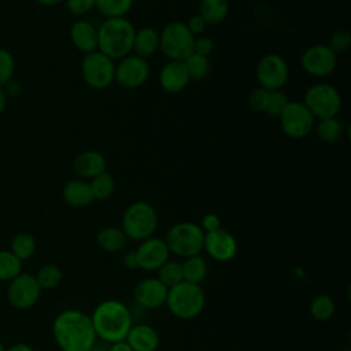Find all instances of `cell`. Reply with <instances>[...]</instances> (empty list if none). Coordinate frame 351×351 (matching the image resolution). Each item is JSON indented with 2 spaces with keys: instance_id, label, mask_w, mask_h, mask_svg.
<instances>
[{
  "instance_id": "1",
  "label": "cell",
  "mask_w": 351,
  "mask_h": 351,
  "mask_svg": "<svg viewBox=\"0 0 351 351\" xmlns=\"http://www.w3.org/2000/svg\"><path fill=\"white\" fill-rule=\"evenodd\" d=\"M52 333L62 351H89L97 339L90 315L74 308L55 317Z\"/></svg>"
},
{
  "instance_id": "2",
  "label": "cell",
  "mask_w": 351,
  "mask_h": 351,
  "mask_svg": "<svg viewBox=\"0 0 351 351\" xmlns=\"http://www.w3.org/2000/svg\"><path fill=\"white\" fill-rule=\"evenodd\" d=\"M90 319L97 339L110 344L125 340L133 325L128 304L117 299L100 302L95 307Z\"/></svg>"
},
{
  "instance_id": "3",
  "label": "cell",
  "mask_w": 351,
  "mask_h": 351,
  "mask_svg": "<svg viewBox=\"0 0 351 351\" xmlns=\"http://www.w3.org/2000/svg\"><path fill=\"white\" fill-rule=\"evenodd\" d=\"M136 29L133 23L122 18H107L97 27V51L110 59H122L133 49Z\"/></svg>"
},
{
  "instance_id": "4",
  "label": "cell",
  "mask_w": 351,
  "mask_h": 351,
  "mask_svg": "<svg viewBox=\"0 0 351 351\" xmlns=\"http://www.w3.org/2000/svg\"><path fill=\"white\" fill-rule=\"evenodd\" d=\"M165 304L174 317L180 319H192L203 311L206 295L200 285L181 281L169 288Z\"/></svg>"
},
{
  "instance_id": "5",
  "label": "cell",
  "mask_w": 351,
  "mask_h": 351,
  "mask_svg": "<svg viewBox=\"0 0 351 351\" xmlns=\"http://www.w3.org/2000/svg\"><path fill=\"white\" fill-rule=\"evenodd\" d=\"M158 228V214L147 202H134L123 213L122 230L128 239L143 241L152 237Z\"/></svg>"
},
{
  "instance_id": "6",
  "label": "cell",
  "mask_w": 351,
  "mask_h": 351,
  "mask_svg": "<svg viewBox=\"0 0 351 351\" xmlns=\"http://www.w3.org/2000/svg\"><path fill=\"white\" fill-rule=\"evenodd\" d=\"M165 241L170 252L188 258L203 251L204 232L202 230L200 225L191 221H182L174 223L167 230Z\"/></svg>"
},
{
  "instance_id": "7",
  "label": "cell",
  "mask_w": 351,
  "mask_h": 351,
  "mask_svg": "<svg viewBox=\"0 0 351 351\" xmlns=\"http://www.w3.org/2000/svg\"><path fill=\"white\" fill-rule=\"evenodd\" d=\"M195 36L189 32L186 25L180 21L167 23L159 33V49L170 60L184 62L193 53Z\"/></svg>"
},
{
  "instance_id": "8",
  "label": "cell",
  "mask_w": 351,
  "mask_h": 351,
  "mask_svg": "<svg viewBox=\"0 0 351 351\" xmlns=\"http://www.w3.org/2000/svg\"><path fill=\"white\" fill-rule=\"evenodd\" d=\"M303 104L315 119L332 118L341 108V96L333 85L318 82L306 90Z\"/></svg>"
},
{
  "instance_id": "9",
  "label": "cell",
  "mask_w": 351,
  "mask_h": 351,
  "mask_svg": "<svg viewBox=\"0 0 351 351\" xmlns=\"http://www.w3.org/2000/svg\"><path fill=\"white\" fill-rule=\"evenodd\" d=\"M81 74L88 86L92 89H106L115 77V63L100 51L89 52L81 63Z\"/></svg>"
},
{
  "instance_id": "10",
  "label": "cell",
  "mask_w": 351,
  "mask_h": 351,
  "mask_svg": "<svg viewBox=\"0 0 351 351\" xmlns=\"http://www.w3.org/2000/svg\"><path fill=\"white\" fill-rule=\"evenodd\" d=\"M278 119L282 132L295 140L307 137L315 125V118L303 101H288Z\"/></svg>"
},
{
  "instance_id": "11",
  "label": "cell",
  "mask_w": 351,
  "mask_h": 351,
  "mask_svg": "<svg viewBox=\"0 0 351 351\" xmlns=\"http://www.w3.org/2000/svg\"><path fill=\"white\" fill-rule=\"evenodd\" d=\"M289 77V67L285 59L278 53L262 56L256 66V80L261 88L267 90L281 89Z\"/></svg>"
},
{
  "instance_id": "12",
  "label": "cell",
  "mask_w": 351,
  "mask_h": 351,
  "mask_svg": "<svg viewBox=\"0 0 351 351\" xmlns=\"http://www.w3.org/2000/svg\"><path fill=\"white\" fill-rule=\"evenodd\" d=\"M41 295V287L38 285L33 274L21 273L10 281L7 288V298L12 307L18 310H27L33 307Z\"/></svg>"
},
{
  "instance_id": "13",
  "label": "cell",
  "mask_w": 351,
  "mask_h": 351,
  "mask_svg": "<svg viewBox=\"0 0 351 351\" xmlns=\"http://www.w3.org/2000/svg\"><path fill=\"white\" fill-rule=\"evenodd\" d=\"M300 64L313 77H328L336 69L337 55L326 44H315L302 53Z\"/></svg>"
},
{
  "instance_id": "14",
  "label": "cell",
  "mask_w": 351,
  "mask_h": 351,
  "mask_svg": "<svg viewBox=\"0 0 351 351\" xmlns=\"http://www.w3.org/2000/svg\"><path fill=\"white\" fill-rule=\"evenodd\" d=\"M149 77V64L144 58L137 55H128L119 59V63L115 66V77L122 88L136 89L145 84Z\"/></svg>"
},
{
  "instance_id": "15",
  "label": "cell",
  "mask_w": 351,
  "mask_h": 351,
  "mask_svg": "<svg viewBox=\"0 0 351 351\" xmlns=\"http://www.w3.org/2000/svg\"><path fill=\"white\" fill-rule=\"evenodd\" d=\"M237 241L234 236L226 229L218 228L217 230L204 233L203 250L210 258L218 262H228L237 254Z\"/></svg>"
},
{
  "instance_id": "16",
  "label": "cell",
  "mask_w": 351,
  "mask_h": 351,
  "mask_svg": "<svg viewBox=\"0 0 351 351\" xmlns=\"http://www.w3.org/2000/svg\"><path fill=\"white\" fill-rule=\"evenodd\" d=\"M136 251L138 269L145 271L158 270L166 261H169L170 251L165 239L160 237H148L143 240Z\"/></svg>"
},
{
  "instance_id": "17",
  "label": "cell",
  "mask_w": 351,
  "mask_h": 351,
  "mask_svg": "<svg viewBox=\"0 0 351 351\" xmlns=\"http://www.w3.org/2000/svg\"><path fill=\"white\" fill-rule=\"evenodd\" d=\"M166 288L156 277H147L138 281L133 289V302L144 307L145 310L159 308L166 303Z\"/></svg>"
},
{
  "instance_id": "18",
  "label": "cell",
  "mask_w": 351,
  "mask_h": 351,
  "mask_svg": "<svg viewBox=\"0 0 351 351\" xmlns=\"http://www.w3.org/2000/svg\"><path fill=\"white\" fill-rule=\"evenodd\" d=\"M191 82L186 67L181 60L167 62L159 73V85L167 93H178Z\"/></svg>"
},
{
  "instance_id": "19",
  "label": "cell",
  "mask_w": 351,
  "mask_h": 351,
  "mask_svg": "<svg viewBox=\"0 0 351 351\" xmlns=\"http://www.w3.org/2000/svg\"><path fill=\"white\" fill-rule=\"evenodd\" d=\"M73 170L81 180H92L103 171H107V162L100 152L89 149L74 158Z\"/></svg>"
},
{
  "instance_id": "20",
  "label": "cell",
  "mask_w": 351,
  "mask_h": 351,
  "mask_svg": "<svg viewBox=\"0 0 351 351\" xmlns=\"http://www.w3.org/2000/svg\"><path fill=\"white\" fill-rule=\"evenodd\" d=\"M125 341L133 351H156L159 346V335L145 322L134 324L129 329Z\"/></svg>"
},
{
  "instance_id": "21",
  "label": "cell",
  "mask_w": 351,
  "mask_h": 351,
  "mask_svg": "<svg viewBox=\"0 0 351 351\" xmlns=\"http://www.w3.org/2000/svg\"><path fill=\"white\" fill-rule=\"evenodd\" d=\"M73 45L85 55L97 49V27L85 19L75 21L70 27Z\"/></svg>"
},
{
  "instance_id": "22",
  "label": "cell",
  "mask_w": 351,
  "mask_h": 351,
  "mask_svg": "<svg viewBox=\"0 0 351 351\" xmlns=\"http://www.w3.org/2000/svg\"><path fill=\"white\" fill-rule=\"evenodd\" d=\"M62 196L69 206L77 208L86 207L92 204L95 200L89 182L81 178H74L66 182V185L62 189Z\"/></svg>"
},
{
  "instance_id": "23",
  "label": "cell",
  "mask_w": 351,
  "mask_h": 351,
  "mask_svg": "<svg viewBox=\"0 0 351 351\" xmlns=\"http://www.w3.org/2000/svg\"><path fill=\"white\" fill-rule=\"evenodd\" d=\"M159 49V33L149 26L141 27L136 30L134 40H133V49L134 55L140 58L152 56Z\"/></svg>"
},
{
  "instance_id": "24",
  "label": "cell",
  "mask_w": 351,
  "mask_h": 351,
  "mask_svg": "<svg viewBox=\"0 0 351 351\" xmlns=\"http://www.w3.org/2000/svg\"><path fill=\"white\" fill-rule=\"evenodd\" d=\"M128 237L123 230L118 226H106L96 234V243L99 248L106 252H118L128 244Z\"/></svg>"
},
{
  "instance_id": "25",
  "label": "cell",
  "mask_w": 351,
  "mask_h": 351,
  "mask_svg": "<svg viewBox=\"0 0 351 351\" xmlns=\"http://www.w3.org/2000/svg\"><path fill=\"white\" fill-rule=\"evenodd\" d=\"M229 10V0H202L199 15L207 25H218L226 19Z\"/></svg>"
},
{
  "instance_id": "26",
  "label": "cell",
  "mask_w": 351,
  "mask_h": 351,
  "mask_svg": "<svg viewBox=\"0 0 351 351\" xmlns=\"http://www.w3.org/2000/svg\"><path fill=\"white\" fill-rule=\"evenodd\" d=\"M181 269H182V280L191 284H197V285H200V282L204 281L208 271L207 262L200 254L185 258L184 262L181 263Z\"/></svg>"
},
{
  "instance_id": "27",
  "label": "cell",
  "mask_w": 351,
  "mask_h": 351,
  "mask_svg": "<svg viewBox=\"0 0 351 351\" xmlns=\"http://www.w3.org/2000/svg\"><path fill=\"white\" fill-rule=\"evenodd\" d=\"M310 314L317 321H328L336 311V303L329 295H317L310 302Z\"/></svg>"
},
{
  "instance_id": "28",
  "label": "cell",
  "mask_w": 351,
  "mask_h": 351,
  "mask_svg": "<svg viewBox=\"0 0 351 351\" xmlns=\"http://www.w3.org/2000/svg\"><path fill=\"white\" fill-rule=\"evenodd\" d=\"M133 5V0H96L95 8L107 18H122Z\"/></svg>"
},
{
  "instance_id": "29",
  "label": "cell",
  "mask_w": 351,
  "mask_h": 351,
  "mask_svg": "<svg viewBox=\"0 0 351 351\" xmlns=\"http://www.w3.org/2000/svg\"><path fill=\"white\" fill-rule=\"evenodd\" d=\"M10 251L21 261L29 259L36 251V239L27 232H19L12 237Z\"/></svg>"
},
{
  "instance_id": "30",
  "label": "cell",
  "mask_w": 351,
  "mask_h": 351,
  "mask_svg": "<svg viewBox=\"0 0 351 351\" xmlns=\"http://www.w3.org/2000/svg\"><path fill=\"white\" fill-rule=\"evenodd\" d=\"M22 273V261L10 250H0V281H11Z\"/></svg>"
},
{
  "instance_id": "31",
  "label": "cell",
  "mask_w": 351,
  "mask_h": 351,
  "mask_svg": "<svg viewBox=\"0 0 351 351\" xmlns=\"http://www.w3.org/2000/svg\"><path fill=\"white\" fill-rule=\"evenodd\" d=\"M184 64L186 67L188 75L191 81H202L210 73V62L207 56L199 53H191L185 60Z\"/></svg>"
},
{
  "instance_id": "32",
  "label": "cell",
  "mask_w": 351,
  "mask_h": 351,
  "mask_svg": "<svg viewBox=\"0 0 351 351\" xmlns=\"http://www.w3.org/2000/svg\"><path fill=\"white\" fill-rule=\"evenodd\" d=\"M89 185H90L95 200L108 199L112 195L114 189H115L114 177L108 171H103L101 174L93 177L89 181Z\"/></svg>"
},
{
  "instance_id": "33",
  "label": "cell",
  "mask_w": 351,
  "mask_h": 351,
  "mask_svg": "<svg viewBox=\"0 0 351 351\" xmlns=\"http://www.w3.org/2000/svg\"><path fill=\"white\" fill-rule=\"evenodd\" d=\"M317 134L325 143H336L343 134V125L336 117L318 119Z\"/></svg>"
},
{
  "instance_id": "34",
  "label": "cell",
  "mask_w": 351,
  "mask_h": 351,
  "mask_svg": "<svg viewBox=\"0 0 351 351\" xmlns=\"http://www.w3.org/2000/svg\"><path fill=\"white\" fill-rule=\"evenodd\" d=\"M34 277L41 289H53L60 284L63 273L59 266L53 263H47L43 267H40Z\"/></svg>"
},
{
  "instance_id": "35",
  "label": "cell",
  "mask_w": 351,
  "mask_h": 351,
  "mask_svg": "<svg viewBox=\"0 0 351 351\" xmlns=\"http://www.w3.org/2000/svg\"><path fill=\"white\" fill-rule=\"evenodd\" d=\"M166 288H171L177 285L182 280V269L181 263L176 261H166L159 269H158V277H156Z\"/></svg>"
},
{
  "instance_id": "36",
  "label": "cell",
  "mask_w": 351,
  "mask_h": 351,
  "mask_svg": "<svg viewBox=\"0 0 351 351\" xmlns=\"http://www.w3.org/2000/svg\"><path fill=\"white\" fill-rule=\"evenodd\" d=\"M288 97L285 96L284 92H281V89H277V90H270L269 93V101H267V106H266V110L265 112L270 117H274V118H278L281 115V112L284 111V108L287 107L288 104Z\"/></svg>"
},
{
  "instance_id": "37",
  "label": "cell",
  "mask_w": 351,
  "mask_h": 351,
  "mask_svg": "<svg viewBox=\"0 0 351 351\" xmlns=\"http://www.w3.org/2000/svg\"><path fill=\"white\" fill-rule=\"evenodd\" d=\"M14 71L15 60L12 53L5 48H0V88H3L10 80H12Z\"/></svg>"
},
{
  "instance_id": "38",
  "label": "cell",
  "mask_w": 351,
  "mask_h": 351,
  "mask_svg": "<svg viewBox=\"0 0 351 351\" xmlns=\"http://www.w3.org/2000/svg\"><path fill=\"white\" fill-rule=\"evenodd\" d=\"M336 55L344 53L351 45V33L347 29H337L329 37V43L326 44Z\"/></svg>"
},
{
  "instance_id": "39",
  "label": "cell",
  "mask_w": 351,
  "mask_h": 351,
  "mask_svg": "<svg viewBox=\"0 0 351 351\" xmlns=\"http://www.w3.org/2000/svg\"><path fill=\"white\" fill-rule=\"evenodd\" d=\"M269 93H270V90L261 88V86L254 89L248 96L250 108L256 112H265L267 101H269Z\"/></svg>"
},
{
  "instance_id": "40",
  "label": "cell",
  "mask_w": 351,
  "mask_h": 351,
  "mask_svg": "<svg viewBox=\"0 0 351 351\" xmlns=\"http://www.w3.org/2000/svg\"><path fill=\"white\" fill-rule=\"evenodd\" d=\"M96 0H66V8L74 15H84L95 8Z\"/></svg>"
},
{
  "instance_id": "41",
  "label": "cell",
  "mask_w": 351,
  "mask_h": 351,
  "mask_svg": "<svg viewBox=\"0 0 351 351\" xmlns=\"http://www.w3.org/2000/svg\"><path fill=\"white\" fill-rule=\"evenodd\" d=\"M214 49V43L210 37L207 36H197L195 37L193 41V52L203 55V56H208Z\"/></svg>"
},
{
  "instance_id": "42",
  "label": "cell",
  "mask_w": 351,
  "mask_h": 351,
  "mask_svg": "<svg viewBox=\"0 0 351 351\" xmlns=\"http://www.w3.org/2000/svg\"><path fill=\"white\" fill-rule=\"evenodd\" d=\"M186 27L189 29V32L196 37V36H200L206 27H207V23L204 22V19L197 14V15H192L188 22L185 23Z\"/></svg>"
},
{
  "instance_id": "43",
  "label": "cell",
  "mask_w": 351,
  "mask_h": 351,
  "mask_svg": "<svg viewBox=\"0 0 351 351\" xmlns=\"http://www.w3.org/2000/svg\"><path fill=\"white\" fill-rule=\"evenodd\" d=\"M200 228H202V230H203L204 233L217 230L218 228H221V219H219V217H218L217 214H214V213L206 214V215L202 218Z\"/></svg>"
},
{
  "instance_id": "44",
  "label": "cell",
  "mask_w": 351,
  "mask_h": 351,
  "mask_svg": "<svg viewBox=\"0 0 351 351\" xmlns=\"http://www.w3.org/2000/svg\"><path fill=\"white\" fill-rule=\"evenodd\" d=\"M21 84L15 80H10L4 86H3V90L5 93V96H18L21 93Z\"/></svg>"
},
{
  "instance_id": "45",
  "label": "cell",
  "mask_w": 351,
  "mask_h": 351,
  "mask_svg": "<svg viewBox=\"0 0 351 351\" xmlns=\"http://www.w3.org/2000/svg\"><path fill=\"white\" fill-rule=\"evenodd\" d=\"M123 265L125 267L130 269V270H134V269H138V263H137V256H136V251H128L125 255H123Z\"/></svg>"
},
{
  "instance_id": "46",
  "label": "cell",
  "mask_w": 351,
  "mask_h": 351,
  "mask_svg": "<svg viewBox=\"0 0 351 351\" xmlns=\"http://www.w3.org/2000/svg\"><path fill=\"white\" fill-rule=\"evenodd\" d=\"M108 351H133V350L130 348V346L125 340H122V341H117V343L110 344Z\"/></svg>"
},
{
  "instance_id": "47",
  "label": "cell",
  "mask_w": 351,
  "mask_h": 351,
  "mask_svg": "<svg viewBox=\"0 0 351 351\" xmlns=\"http://www.w3.org/2000/svg\"><path fill=\"white\" fill-rule=\"evenodd\" d=\"M108 348H110V343L103 341L100 339H96V341L93 343V346L89 351H108Z\"/></svg>"
},
{
  "instance_id": "48",
  "label": "cell",
  "mask_w": 351,
  "mask_h": 351,
  "mask_svg": "<svg viewBox=\"0 0 351 351\" xmlns=\"http://www.w3.org/2000/svg\"><path fill=\"white\" fill-rule=\"evenodd\" d=\"M5 351H34V350L25 343H16V344H12L11 347H8Z\"/></svg>"
},
{
  "instance_id": "49",
  "label": "cell",
  "mask_w": 351,
  "mask_h": 351,
  "mask_svg": "<svg viewBox=\"0 0 351 351\" xmlns=\"http://www.w3.org/2000/svg\"><path fill=\"white\" fill-rule=\"evenodd\" d=\"M5 106H7V96H5L4 90H3V88H0V115L5 110Z\"/></svg>"
},
{
  "instance_id": "50",
  "label": "cell",
  "mask_w": 351,
  "mask_h": 351,
  "mask_svg": "<svg viewBox=\"0 0 351 351\" xmlns=\"http://www.w3.org/2000/svg\"><path fill=\"white\" fill-rule=\"evenodd\" d=\"M36 3H38L40 5H45V7H52V5H56L59 4L60 1L63 0H34Z\"/></svg>"
},
{
  "instance_id": "51",
  "label": "cell",
  "mask_w": 351,
  "mask_h": 351,
  "mask_svg": "<svg viewBox=\"0 0 351 351\" xmlns=\"http://www.w3.org/2000/svg\"><path fill=\"white\" fill-rule=\"evenodd\" d=\"M0 351H5V348H4L3 343H1V340H0Z\"/></svg>"
}]
</instances>
